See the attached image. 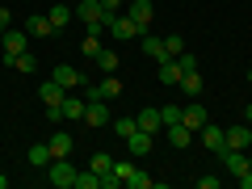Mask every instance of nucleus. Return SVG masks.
Instances as JSON below:
<instances>
[{
  "instance_id": "obj_1",
  "label": "nucleus",
  "mask_w": 252,
  "mask_h": 189,
  "mask_svg": "<svg viewBox=\"0 0 252 189\" xmlns=\"http://www.w3.org/2000/svg\"><path fill=\"white\" fill-rule=\"evenodd\" d=\"M105 34L114 42H130V38H143V30L130 21V13H114V17H105Z\"/></svg>"
},
{
  "instance_id": "obj_13",
  "label": "nucleus",
  "mask_w": 252,
  "mask_h": 189,
  "mask_svg": "<svg viewBox=\"0 0 252 189\" xmlns=\"http://www.w3.org/2000/svg\"><path fill=\"white\" fill-rule=\"evenodd\" d=\"M26 34H30V38H51L55 26H51L46 13H34V17H26Z\"/></svg>"
},
{
  "instance_id": "obj_6",
  "label": "nucleus",
  "mask_w": 252,
  "mask_h": 189,
  "mask_svg": "<svg viewBox=\"0 0 252 189\" xmlns=\"http://www.w3.org/2000/svg\"><path fill=\"white\" fill-rule=\"evenodd\" d=\"M223 139H227V147H235V152H248V147H252V126H248V122L227 126V130H223Z\"/></svg>"
},
{
  "instance_id": "obj_34",
  "label": "nucleus",
  "mask_w": 252,
  "mask_h": 189,
  "mask_svg": "<svg viewBox=\"0 0 252 189\" xmlns=\"http://www.w3.org/2000/svg\"><path fill=\"white\" fill-rule=\"evenodd\" d=\"M164 46H168V55H181V51H185V38H181V34H168V38H164Z\"/></svg>"
},
{
  "instance_id": "obj_23",
  "label": "nucleus",
  "mask_w": 252,
  "mask_h": 189,
  "mask_svg": "<svg viewBox=\"0 0 252 189\" xmlns=\"http://www.w3.org/2000/svg\"><path fill=\"white\" fill-rule=\"evenodd\" d=\"M181 76H185V72H181L177 59H164V63H160V80H164V84H181Z\"/></svg>"
},
{
  "instance_id": "obj_2",
  "label": "nucleus",
  "mask_w": 252,
  "mask_h": 189,
  "mask_svg": "<svg viewBox=\"0 0 252 189\" xmlns=\"http://www.w3.org/2000/svg\"><path fill=\"white\" fill-rule=\"evenodd\" d=\"M76 17L89 26V34H105V9H101V0H80Z\"/></svg>"
},
{
  "instance_id": "obj_38",
  "label": "nucleus",
  "mask_w": 252,
  "mask_h": 189,
  "mask_svg": "<svg viewBox=\"0 0 252 189\" xmlns=\"http://www.w3.org/2000/svg\"><path fill=\"white\" fill-rule=\"evenodd\" d=\"M235 181H240V185H244V189H252V168H248V172H244V177H235Z\"/></svg>"
},
{
  "instance_id": "obj_20",
  "label": "nucleus",
  "mask_w": 252,
  "mask_h": 189,
  "mask_svg": "<svg viewBox=\"0 0 252 189\" xmlns=\"http://www.w3.org/2000/svg\"><path fill=\"white\" fill-rule=\"evenodd\" d=\"M93 63H97V67H101V72H118V51H109V46H101V51H97V59H93Z\"/></svg>"
},
{
  "instance_id": "obj_32",
  "label": "nucleus",
  "mask_w": 252,
  "mask_h": 189,
  "mask_svg": "<svg viewBox=\"0 0 252 189\" xmlns=\"http://www.w3.org/2000/svg\"><path fill=\"white\" fill-rule=\"evenodd\" d=\"M172 59L181 63V72H198V59H193V55H189V51H181V55H172Z\"/></svg>"
},
{
  "instance_id": "obj_37",
  "label": "nucleus",
  "mask_w": 252,
  "mask_h": 189,
  "mask_svg": "<svg viewBox=\"0 0 252 189\" xmlns=\"http://www.w3.org/2000/svg\"><path fill=\"white\" fill-rule=\"evenodd\" d=\"M13 26V9H0V30H9Z\"/></svg>"
},
{
  "instance_id": "obj_41",
  "label": "nucleus",
  "mask_w": 252,
  "mask_h": 189,
  "mask_svg": "<svg viewBox=\"0 0 252 189\" xmlns=\"http://www.w3.org/2000/svg\"><path fill=\"white\" fill-rule=\"evenodd\" d=\"M248 168H252V152H248Z\"/></svg>"
},
{
  "instance_id": "obj_16",
  "label": "nucleus",
  "mask_w": 252,
  "mask_h": 189,
  "mask_svg": "<svg viewBox=\"0 0 252 189\" xmlns=\"http://www.w3.org/2000/svg\"><path fill=\"white\" fill-rule=\"evenodd\" d=\"M156 143V135H147V130H135V135H126V147H130V156H147Z\"/></svg>"
},
{
  "instance_id": "obj_21",
  "label": "nucleus",
  "mask_w": 252,
  "mask_h": 189,
  "mask_svg": "<svg viewBox=\"0 0 252 189\" xmlns=\"http://www.w3.org/2000/svg\"><path fill=\"white\" fill-rule=\"evenodd\" d=\"M26 160L34 164V168H46V164H51V147H46V143H34V147L26 152Z\"/></svg>"
},
{
  "instance_id": "obj_43",
  "label": "nucleus",
  "mask_w": 252,
  "mask_h": 189,
  "mask_svg": "<svg viewBox=\"0 0 252 189\" xmlns=\"http://www.w3.org/2000/svg\"><path fill=\"white\" fill-rule=\"evenodd\" d=\"M248 84H252V72H248Z\"/></svg>"
},
{
  "instance_id": "obj_14",
  "label": "nucleus",
  "mask_w": 252,
  "mask_h": 189,
  "mask_svg": "<svg viewBox=\"0 0 252 189\" xmlns=\"http://www.w3.org/2000/svg\"><path fill=\"white\" fill-rule=\"evenodd\" d=\"M164 139H168L172 147H189L193 143V130H189L185 122H172V126H164Z\"/></svg>"
},
{
  "instance_id": "obj_12",
  "label": "nucleus",
  "mask_w": 252,
  "mask_h": 189,
  "mask_svg": "<svg viewBox=\"0 0 252 189\" xmlns=\"http://www.w3.org/2000/svg\"><path fill=\"white\" fill-rule=\"evenodd\" d=\"M139 42H143V55H147V59H156V63L172 59V55H168V46H164V38H156V34H143Z\"/></svg>"
},
{
  "instance_id": "obj_25",
  "label": "nucleus",
  "mask_w": 252,
  "mask_h": 189,
  "mask_svg": "<svg viewBox=\"0 0 252 189\" xmlns=\"http://www.w3.org/2000/svg\"><path fill=\"white\" fill-rule=\"evenodd\" d=\"M46 17H51V26H55V30H63V26H67V21L76 17V9H67V4H55V9L46 13Z\"/></svg>"
},
{
  "instance_id": "obj_22",
  "label": "nucleus",
  "mask_w": 252,
  "mask_h": 189,
  "mask_svg": "<svg viewBox=\"0 0 252 189\" xmlns=\"http://www.w3.org/2000/svg\"><path fill=\"white\" fill-rule=\"evenodd\" d=\"M89 168L97 172V177H105V172H114V156H109V152H93V160H89Z\"/></svg>"
},
{
  "instance_id": "obj_33",
  "label": "nucleus",
  "mask_w": 252,
  "mask_h": 189,
  "mask_svg": "<svg viewBox=\"0 0 252 189\" xmlns=\"http://www.w3.org/2000/svg\"><path fill=\"white\" fill-rule=\"evenodd\" d=\"M130 172H135V164H126V160H114V177L122 181V185H126V177H130Z\"/></svg>"
},
{
  "instance_id": "obj_7",
  "label": "nucleus",
  "mask_w": 252,
  "mask_h": 189,
  "mask_svg": "<svg viewBox=\"0 0 252 189\" xmlns=\"http://www.w3.org/2000/svg\"><path fill=\"white\" fill-rule=\"evenodd\" d=\"M84 122L97 130V126H109L114 118H109V109H105V101L101 97H89V105H84Z\"/></svg>"
},
{
  "instance_id": "obj_17",
  "label": "nucleus",
  "mask_w": 252,
  "mask_h": 189,
  "mask_svg": "<svg viewBox=\"0 0 252 189\" xmlns=\"http://www.w3.org/2000/svg\"><path fill=\"white\" fill-rule=\"evenodd\" d=\"M55 80H59L67 93H72V89H80V84H84V76L76 72V67H67V63H59V67H55Z\"/></svg>"
},
{
  "instance_id": "obj_24",
  "label": "nucleus",
  "mask_w": 252,
  "mask_h": 189,
  "mask_svg": "<svg viewBox=\"0 0 252 189\" xmlns=\"http://www.w3.org/2000/svg\"><path fill=\"white\" fill-rule=\"evenodd\" d=\"M181 93L193 101V97L202 93V76H198V72H185V76H181Z\"/></svg>"
},
{
  "instance_id": "obj_27",
  "label": "nucleus",
  "mask_w": 252,
  "mask_h": 189,
  "mask_svg": "<svg viewBox=\"0 0 252 189\" xmlns=\"http://www.w3.org/2000/svg\"><path fill=\"white\" fill-rule=\"evenodd\" d=\"M126 185H130V189H156V181H152V172L135 168V172H130V177H126Z\"/></svg>"
},
{
  "instance_id": "obj_36",
  "label": "nucleus",
  "mask_w": 252,
  "mask_h": 189,
  "mask_svg": "<svg viewBox=\"0 0 252 189\" xmlns=\"http://www.w3.org/2000/svg\"><path fill=\"white\" fill-rule=\"evenodd\" d=\"M101 9H105V17H114V13H122V0H101Z\"/></svg>"
},
{
  "instance_id": "obj_28",
  "label": "nucleus",
  "mask_w": 252,
  "mask_h": 189,
  "mask_svg": "<svg viewBox=\"0 0 252 189\" xmlns=\"http://www.w3.org/2000/svg\"><path fill=\"white\" fill-rule=\"evenodd\" d=\"M72 189H101V177H97L93 168H89V172H76V185H72Z\"/></svg>"
},
{
  "instance_id": "obj_19",
  "label": "nucleus",
  "mask_w": 252,
  "mask_h": 189,
  "mask_svg": "<svg viewBox=\"0 0 252 189\" xmlns=\"http://www.w3.org/2000/svg\"><path fill=\"white\" fill-rule=\"evenodd\" d=\"M84 105H89V101H80V97H72V93H67V97H63V118H67V122H72V118H84Z\"/></svg>"
},
{
  "instance_id": "obj_4",
  "label": "nucleus",
  "mask_w": 252,
  "mask_h": 189,
  "mask_svg": "<svg viewBox=\"0 0 252 189\" xmlns=\"http://www.w3.org/2000/svg\"><path fill=\"white\" fill-rule=\"evenodd\" d=\"M118 93H122V80H118V76L109 72L105 80H97V84H89V89H84V101H89V97H101V101H114Z\"/></svg>"
},
{
  "instance_id": "obj_18",
  "label": "nucleus",
  "mask_w": 252,
  "mask_h": 189,
  "mask_svg": "<svg viewBox=\"0 0 252 189\" xmlns=\"http://www.w3.org/2000/svg\"><path fill=\"white\" fill-rule=\"evenodd\" d=\"M46 147H51V160H63V156H72V135H55V139H46Z\"/></svg>"
},
{
  "instance_id": "obj_11",
  "label": "nucleus",
  "mask_w": 252,
  "mask_h": 189,
  "mask_svg": "<svg viewBox=\"0 0 252 189\" xmlns=\"http://www.w3.org/2000/svg\"><path fill=\"white\" fill-rule=\"evenodd\" d=\"M198 139H202V143H206L215 156L227 147V139H223V126H215V122H206V126H202V130H198Z\"/></svg>"
},
{
  "instance_id": "obj_10",
  "label": "nucleus",
  "mask_w": 252,
  "mask_h": 189,
  "mask_svg": "<svg viewBox=\"0 0 252 189\" xmlns=\"http://www.w3.org/2000/svg\"><path fill=\"white\" fill-rule=\"evenodd\" d=\"M135 122H139V130H147V135H164V118H160V109H156V105L139 109Z\"/></svg>"
},
{
  "instance_id": "obj_30",
  "label": "nucleus",
  "mask_w": 252,
  "mask_h": 189,
  "mask_svg": "<svg viewBox=\"0 0 252 189\" xmlns=\"http://www.w3.org/2000/svg\"><path fill=\"white\" fill-rule=\"evenodd\" d=\"M80 51L89 55V59H97V51H101V34H89V38L80 42Z\"/></svg>"
},
{
  "instance_id": "obj_9",
  "label": "nucleus",
  "mask_w": 252,
  "mask_h": 189,
  "mask_svg": "<svg viewBox=\"0 0 252 189\" xmlns=\"http://www.w3.org/2000/svg\"><path fill=\"white\" fill-rule=\"evenodd\" d=\"M126 13H130V21H135V26L147 34V26H152V13H156V4H152V0H130V4H126Z\"/></svg>"
},
{
  "instance_id": "obj_26",
  "label": "nucleus",
  "mask_w": 252,
  "mask_h": 189,
  "mask_svg": "<svg viewBox=\"0 0 252 189\" xmlns=\"http://www.w3.org/2000/svg\"><path fill=\"white\" fill-rule=\"evenodd\" d=\"M9 67H17V72H21V76H30V72H38V59H34V55H30V51H21V55H17V59H13V63H9Z\"/></svg>"
},
{
  "instance_id": "obj_15",
  "label": "nucleus",
  "mask_w": 252,
  "mask_h": 189,
  "mask_svg": "<svg viewBox=\"0 0 252 189\" xmlns=\"http://www.w3.org/2000/svg\"><path fill=\"white\" fill-rule=\"evenodd\" d=\"M38 97H42V105H63V97H67V89H63L59 80H46L42 89H38Z\"/></svg>"
},
{
  "instance_id": "obj_31",
  "label": "nucleus",
  "mask_w": 252,
  "mask_h": 189,
  "mask_svg": "<svg viewBox=\"0 0 252 189\" xmlns=\"http://www.w3.org/2000/svg\"><path fill=\"white\" fill-rule=\"evenodd\" d=\"M181 109H185V105H160V118H164V126L181 122Z\"/></svg>"
},
{
  "instance_id": "obj_8",
  "label": "nucleus",
  "mask_w": 252,
  "mask_h": 189,
  "mask_svg": "<svg viewBox=\"0 0 252 189\" xmlns=\"http://www.w3.org/2000/svg\"><path fill=\"white\" fill-rule=\"evenodd\" d=\"M181 122H185V126H189V130H193V135H198L202 126H206V122H210V114H206V109H202V105H198V97H193V101H189V105H185V109H181Z\"/></svg>"
},
{
  "instance_id": "obj_3",
  "label": "nucleus",
  "mask_w": 252,
  "mask_h": 189,
  "mask_svg": "<svg viewBox=\"0 0 252 189\" xmlns=\"http://www.w3.org/2000/svg\"><path fill=\"white\" fill-rule=\"evenodd\" d=\"M46 181H51L55 189H72V185H76V168L67 164V156H63V160H51V164H46Z\"/></svg>"
},
{
  "instance_id": "obj_42",
  "label": "nucleus",
  "mask_w": 252,
  "mask_h": 189,
  "mask_svg": "<svg viewBox=\"0 0 252 189\" xmlns=\"http://www.w3.org/2000/svg\"><path fill=\"white\" fill-rule=\"evenodd\" d=\"M0 42H4V30H0Z\"/></svg>"
},
{
  "instance_id": "obj_39",
  "label": "nucleus",
  "mask_w": 252,
  "mask_h": 189,
  "mask_svg": "<svg viewBox=\"0 0 252 189\" xmlns=\"http://www.w3.org/2000/svg\"><path fill=\"white\" fill-rule=\"evenodd\" d=\"M244 122H248V126H252V105H248V109H244Z\"/></svg>"
},
{
  "instance_id": "obj_29",
  "label": "nucleus",
  "mask_w": 252,
  "mask_h": 189,
  "mask_svg": "<svg viewBox=\"0 0 252 189\" xmlns=\"http://www.w3.org/2000/svg\"><path fill=\"white\" fill-rule=\"evenodd\" d=\"M114 130H118V135H135V130H139V122H135V118H130V114H126V118H114Z\"/></svg>"
},
{
  "instance_id": "obj_40",
  "label": "nucleus",
  "mask_w": 252,
  "mask_h": 189,
  "mask_svg": "<svg viewBox=\"0 0 252 189\" xmlns=\"http://www.w3.org/2000/svg\"><path fill=\"white\" fill-rule=\"evenodd\" d=\"M0 189H9V177H0Z\"/></svg>"
},
{
  "instance_id": "obj_5",
  "label": "nucleus",
  "mask_w": 252,
  "mask_h": 189,
  "mask_svg": "<svg viewBox=\"0 0 252 189\" xmlns=\"http://www.w3.org/2000/svg\"><path fill=\"white\" fill-rule=\"evenodd\" d=\"M0 51H4V63H13L21 51H26V30H4V42H0Z\"/></svg>"
},
{
  "instance_id": "obj_35",
  "label": "nucleus",
  "mask_w": 252,
  "mask_h": 189,
  "mask_svg": "<svg viewBox=\"0 0 252 189\" xmlns=\"http://www.w3.org/2000/svg\"><path fill=\"white\" fill-rule=\"evenodd\" d=\"M193 185H198V189H219V185H223V181H219V177H198V181H193Z\"/></svg>"
}]
</instances>
